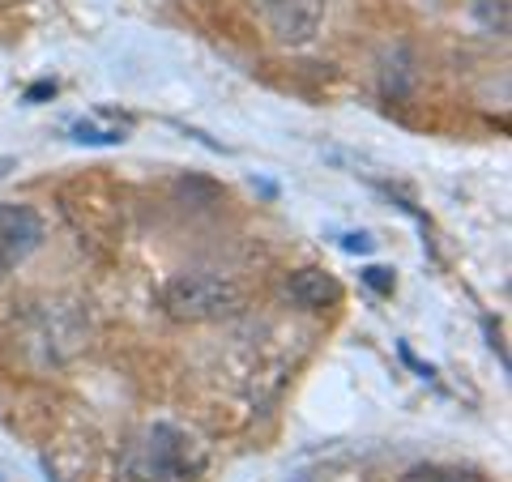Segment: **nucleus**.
I'll return each mask as SVG.
<instances>
[{
	"label": "nucleus",
	"mask_w": 512,
	"mask_h": 482,
	"mask_svg": "<svg viewBox=\"0 0 512 482\" xmlns=\"http://www.w3.org/2000/svg\"><path fill=\"white\" fill-rule=\"evenodd\" d=\"M286 295H291V303L303 312H325L342 299V286L325 269H299V273H291V282H286Z\"/></svg>",
	"instance_id": "39448f33"
},
{
	"label": "nucleus",
	"mask_w": 512,
	"mask_h": 482,
	"mask_svg": "<svg viewBox=\"0 0 512 482\" xmlns=\"http://www.w3.org/2000/svg\"><path fill=\"white\" fill-rule=\"evenodd\" d=\"M163 308L188 325H210V320H227L244 308V286L214 269H184L167 282Z\"/></svg>",
	"instance_id": "f03ea898"
},
{
	"label": "nucleus",
	"mask_w": 512,
	"mask_h": 482,
	"mask_svg": "<svg viewBox=\"0 0 512 482\" xmlns=\"http://www.w3.org/2000/svg\"><path fill=\"white\" fill-rule=\"evenodd\" d=\"M124 133H128L124 124H99V120H77L73 124V137L90 141V146H120Z\"/></svg>",
	"instance_id": "0eeeda50"
},
{
	"label": "nucleus",
	"mask_w": 512,
	"mask_h": 482,
	"mask_svg": "<svg viewBox=\"0 0 512 482\" xmlns=\"http://www.w3.org/2000/svg\"><path fill=\"white\" fill-rule=\"evenodd\" d=\"M474 22L487 30V35H508V18H512V0H470Z\"/></svg>",
	"instance_id": "423d86ee"
},
{
	"label": "nucleus",
	"mask_w": 512,
	"mask_h": 482,
	"mask_svg": "<svg viewBox=\"0 0 512 482\" xmlns=\"http://www.w3.org/2000/svg\"><path fill=\"white\" fill-rule=\"evenodd\" d=\"M363 282L372 286L376 295H393V273L380 269V265H367V269H363Z\"/></svg>",
	"instance_id": "6e6552de"
},
{
	"label": "nucleus",
	"mask_w": 512,
	"mask_h": 482,
	"mask_svg": "<svg viewBox=\"0 0 512 482\" xmlns=\"http://www.w3.org/2000/svg\"><path fill=\"white\" fill-rule=\"evenodd\" d=\"M414 482H483L478 474H461V470H419Z\"/></svg>",
	"instance_id": "1a4fd4ad"
},
{
	"label": "nucleus",
	"mask_w": 512,
	"mask_h": 482,
	"mask_svg": "<svg viewBox=\"0 0 512 482\" xmlns=\"http://www.w3.org/2000/svg\"><path fill=\"white\" fill-rule=\"evenodd\" d=\"M346 248L350 252H372V239L367 235H346Z\"/></svg>",
	"instance_id": "9d476101"
},
{
	"label": "nucleus",
	"mask_w": 512,
	"mask_h": 482,
	"mask_svg": "<svg viewBox=\"0 0 512 482\" xmlns=\"http://www.w3.org/2000/svg\"><path fill=\"white\" fill-rule=\"evenodd\" d=\"M252 13L282 47H303L320 35L325 0H252Z\"/></svg>",
	"instance_id": "7ed1b4c3"
},
{
	"label": "nucleus",
	"mask_w": 512,
	"mask_h": 482,
	"mask_svg": "<svg viewBox=\"0 0 512 482\" xmlns=\"http://www.w3.org/2000/svg\"><path fill=\"white\" fill-rule=\"evenodd\" d=\"M205 470V448L184 427L154 423L128 448V478L133 482H192Z\"/></svg>",
	"instance_id": "f257e3e1"
},
{
	"label": "nucleus",
	"mask_w": 512,
	"mask_h": 482,
	"mask_svg": "<svg viewBox=\"0 0 512 482\" xmlns=\"http://www.w3.org/2000/svg\"><path fill=\"white\" fill-rule=\"evenodd\" d=\"M43 244V222L30 205H0V282Z\"/></svg>",
	"instance_id": "20e7f679"
}]
</instances>
